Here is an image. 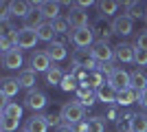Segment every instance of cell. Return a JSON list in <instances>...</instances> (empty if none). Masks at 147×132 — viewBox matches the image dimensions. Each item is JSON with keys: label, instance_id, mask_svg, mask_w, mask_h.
Here are the masks:
<instances>
[{"label": "cell", "instance_id": "6da1fadb", "mask_svg": "<svg viewBox=\"0 0 147 132\" xmlns=\"http://www.w3.org/2000/svg\"><path fill=\"white\" fill-rule=\"evenodd\" d=\"M84 112H86V108L81 106L77 99L75 101H66V104L61 106V110H59L64 123H68V126H75V123L84 121Z\"/></svg>", "mask_w": 147, "mask_h": 132}, {"label": "cell", "instance_id": "7a4b0ae2", "mask_svg": "<svg viewBox=\"0 0 147 132\" xmlns=\"http://www.w3.org/2000/svg\"><path fill=\"white\" fill-rule=\"evenodd\" d=\"M70 62H73V66H79V68H86V70H97V60L92 57L90 49H75L73 55H70Z\"/></svg>", "mask_w": 147, "mask_h": 132}, {"label": "cell", "instance_id": "3957f363", "mask_svg": "<svg viewBox=\"0 0 147 132\" xmlns=\"http://www.w3.org/2000/svg\"><path fill=\"white\" fill-rule=\"evenodd\" d=\"M90 53L97 60V64H112V60H114V49H110L108 42H99L97 40L90 46Z\"/></svg>", "mask_w": 147, "mask_h": 132}, {"label": "cell", "instance_id": "277c9868", "mask_svg": "<svg viewBox=\"0 0 147 132\" xmlns=\"http://www.w3.org/2000/svg\"><path fill=\"white\" fill-rule=\"evenodd\" d=\"M46 104H49V97H46V93H42V90H29V93H26L24 106L29 108V110H33V112H40V110H44V108H46Z\"/></svg>", "mask_w": 147, "mask_h": 132}, {"label": "cell", "instance_id": "5b68a950", "mask_svg": "<svg viewBox=\"0 0 147 132\" xmlns=\"http://www.w3.org/2000/svg\"><path fill=\"white\" fill-rule=\"evenodd\" d=\"M108 84H110L117 93L119 90H125V88L132 86V73H127V70H123V68H117L110 77H108Z\"/></svg>", "mask_w": 147, "mask_h": 132}, {"label": "cell", "instance_id": "8992f818", "mask_svg": "<svg viewBox=\"0 0 147 132\" xmlns=\"http://www.w3.org/2000/svg\"><path fill=\"white\" fill-rule=\"evenodd\" d=\"M70 38H73V44L77 49H90L92 44H94V33H92L90 26H86V29H75Z\"/></svg>", "mask_w": 147, "mask_h": 132}, {"label": "cell", "instance_id": "52a82bcc", "mask_svg": "<svg viewBox=\"0 0 147 132\" xmlns=\"http://www.w3.org/2000/svg\"><path fill=\"white\" fill-rule=\"evenodd\" d=\"M29 64H31V70H35V73H46V70L53 66L46 51H37V53H33L31 60H29Z\"/></svg>", "mask_w": 147, "mask_h": 132}, {"label": "cell", "instance_id": "ba28073f", "mask_svg": "<svg viewBox=\"0 0 147 132\" xmlns=\"http://www.w3.org/2000/svg\"><path fill=\"white\" fill-rule=\"evenodd\" d=\"M112 31L119 33V35H129V33L134 31V20L129 18L127 13H123V16H117V18L112 20Z\"/></svg>", "mask_w": 147, "mask_h": 132}, {"label": "cell", "instance_id": "9c48e42d", "mask_svg": "<svg viewBox=\"0 0 147 132\" xmlns=\"http://www.w3.org/2000/svg\"><path fill=\"white\" fill-rule=\"evenodd\" d=\"M114 57L123 64H129L136 60V46L134 44H127V42H121L119 46H114Z\"/></svg>", "mask_w": 147, "mask_h": 132}, {"label": "cell", "instance_id": "30bf717a", "mask_svg": "<svg viewBox=\"0 0 147 132\" xmlns=\"http://www.w3.org/2000/svg\"><path fill=\"white\" fill-rule=\"evenodd\" d=\"M75 93H77V101H79V104H81L84 108H90L92 104L97 101V90H92V88L88 86L86 82H84V84H79V88H77Z\"/></svg>", "mask_w": 147, "mask_h": 132}, {"label": "cell", "instance_id": "8fae6325", "mask_svg": "<svg viewBox=\"0 0 147 132\" xmlns=\"http://www.w3.org/2000/svg\"><path fill=\"white\" fill-rule=\"evenodd\" d=\"M66 18H68V22H70V26H73V31L75 29H86L88 26V11H84L79 7H73Z\"/></svg>", "mask_w": 147, "mask_h": 132}, {"label": "cell", "instance_id": "7c38bea8", "mask_svg": "<svg viewBox=\"0 0 147 132\" xmlns=\"http://www.w3.org/2000/svg\"><path fill=\"white\" fill-rule=\"evenodd\" d=\"M20 82L18 77H2V82H0V93H2V97H7V99H11L13 95H18L20 90Z\"/></svg>", "mask_w": 147, "mask_h": 132}, {"label": "cell", "instance_id": "4fadbf2b", "mask_svg": "<svg viewBox=\"0 0 147 132\" xmlns=\"http://www.w3.org/2000/svg\"><path fill=\"white\" fill-rule=\"evenodd\" d=\"M37 42H40V38H37L35 31H29V29L18 31V49H33Z\"/></svg>", "mask_w": 147, "mask_h": 132}, {"label": "cell", "instance_id": "5bb4252c", "mask_svg": "<svg viewBox=\"0 0 147 132\" xmlns=\"http://www.w3.org/2000/svg\"><path fill=\"white\" fill-rule=\"evenodd\" d=\"M59 2H53V0H42V5H40V13H42L46 20H51V22H55L57 18H61L59 16Z\"/></svg>", "mask_w": 147, "mask_h": 132}, {"label": "cell", "instance_id": "9a60e30c", "mask_svg": "<svg viewBox=\"0 0 147 132\" xmlns=\"http://www.w3.org/2000/svg\"><path fill=\"white\" fill-rule=\"evenodd\" d=\"M138 99H141V93L132 86L117 93V106H129V104H134V101H138Z\"/></svg>", "mask_w": 147, "mask_h": 132}, {"label": "cell", "instance_id": "2e32d148", "mask_svg": "<svg viewBox=\"0 0 147 132\" xmlns=\"http://www.w3.org/2000/svg\"><path fill=\"white\" fill-rule=\"evenodd\" d=\"M9 9H11V16H16V18H22V20H24L26 16L33 11L31 2H26V0H11V2H9Z\"/></svg>", "mask_w": 147, "mask_h": 132}, {"label": "cell", "instance_id": "e0dca14e", "mask_svg": "<svg viewBox=\"0 0 147 132\" xmlns=\"http://www.w3.org/2000/svg\"><path fill=\"white\" fill-rule=\"evenodd\" d=\"M42 24H44V16L40 13V9H33V11L22 20V29H29V31H37Z\"/></svg>", "mask_w": 147, "mask_h": 132}, {"label": "cell", "instance_id": "ac0fdd59", "mask_svg": "<svg viewBox=\"0 0 147 132\" xmlns=\"http://www.w3.org/2000/svg\"><path fill=\"white\" fill-rule=\"evenodd\" d=\"M26 132H46L49 130V123H46V114H33L24 126Z\"/></svg>", "mask_w": 147, "mask_h": 132}, {"label": "cell", "instance_id": "d6986e66", "mask_svg": "<svg viewBox=\"0 0 147 132\" xmlns=\"http://www.w3.org/2000/svg\"><path fill=\"white\" fill-rule=\"evenodd\" d=\"M22 62H24V60H22V53H20V49H16V51H9V53H5V55H2V66H5V68H20V66H22Z\"/></svg>", "mask_w": 147, "mask_h": 132}, {"label": "cell", "instance_id": "ffe728a7", "mask_svg": "<svg viewBox=\"0 0 147 132\" xmlns=\"http://www.w3.org/2000/svg\"><path fill=\"white\" fill-rule=\"evenodd\" d=\"M90 29H92V33L99 38V42H108V40L112 38V33H114V31H112V26L103 24V18H99L97 22L90 26Z\"/></svg>", "mask_w": 147, "mask_h": 132}, {"label": "cell", "instance_id": "44dd1931", "mask_svg": "<svg viewBox=\"0 0 147 132\" xmlns=\"http://www.w3.org/2000/svg\"><path fill=\"white\" fill-rule=\"evenodd\" d=\"M18 82L22 88H29V90H33V86L37 84V73L31 68H22L18 73Z\"/></svg>", "mask_w": 147, "mask_h": 132}, {"label": "cell", "instance_id": "7402d4cb", "mask_svg": "<svg viewBox=\"0 0 147 132\" xmlns=\"http://www.w3.org/2000/svg\"><path fill=\"white\" fill-rule=\"evenodd\" d=\"M97 99L103 101V104H117V90H114L110 84L105 82L103 86L97 88Z\"/></svg>", "mask_w": 147, "mask_h": 132}, {"label": "cell", "instance_id": "603a6c76", "mask_svg": "<svg viewBox=\"0 0 147 132\" xmlns=\"http://www.w3.org/2000/svg\"><path fill=\"white\" fill-rule=\"evenodd\" d=\"M46 53H49L51 62H61V60H66V55H68L66 46H64V44H59V42H51L49 49H46Z\"/></svg>", "mask_w": 147, "mask_h": 132}, {"label": "cell", "instance_id": "cb8c5ba5", "mask_svg": "<svg viewBox=\"0 0 147 132\" xmlns=\"http://www.w3.org/2000/svg\"><path fill=\"white\" fill-rule=\"evenodd\" d=\"M37 38H40V40H42V42H53V40H55V35H57V33H55V26H53V22H46V20H44V24L42 26H40V29H37Z\"/></svg>", "mask_w": 147, "mask_h": 132}, {"label": "cell", "instance_id": "d4e9b609", "mask_svg": "<svg viewBox=\"0 0 147 132\" xmlns=\"http://www.w3.org/2000/svg\"><path fill=\"white\" fill-rule=\"evenodd\" d=\"M44 77H46V84H49V86H61L64 73H61L59 66H51V68L44 73Z\"/></svg>", "mask_w": 147, "mask_h": 132}, {"label": "cell", "instance_id": "484cf974", "mask_svg": "<svg viewBox=\"0 0 147 132\" xmlns=\"http://www.w3.org/2000/svg\"><path fill=\"white\" fill-rule=\"evenodd\" d=\"M99 7V13H101V18H105V16H112V13H117V9L121 7V2H114V0H101V2H97Z\"/></svg>", "mask_w": 147, "mask_h": 132}, {"label": "cell", "instance_id": "4316f807", "mask_svg": "<svg viewBox=\"0 0 147 132\" xmlns=\"http://www.w3.org/2000/svg\"><path fill=\"white\" fill-rule=\"evenodd\" d=\"M132 88H136L138 93L147 90V75L143 73L141 68H136L134 73H132Z\"/></svg>", "mask_w": 147, "mask_h": 132}, {"label": "cell", "instance_id": "83f0119b", "mask_svg": "<svg viewBox=\"0 0 147 132\" xmlns=\"http://www.w3.org/2000/svg\"><path fill=\"white\" fill-rule=\"evenodd\" d=\"M125 9H127V16L132 20H134V18H145V13H147L143 2H132V0L125 2Z\"/></svg>", "mask_w": 147, "mask_h": 132}, {"label": "cell", "instance_id": "f1b7e54d", "mask_svg": "<svg viewBox=\"0 0 147 132\" xmlns=\"http://www.w3.org/2000/svg\"><path fill=\"white\" fill-rule=\"evenodd\" d=\"M0 114H7V117H13V119H20V117H22V106H20L18 101H9V104H5V106H2Z\"/></svg>", "mask_w": 147, "mask_h": 132}, {"label": "cell", "instance_id": "f546056e", "mask_svg": "<svg viewBox=\"0 0 147 132\" xmlns=\"http://www.w3.org/2000/svg\"><path fill=\"white\" fill-rule=\"evenodd\" d=\"M132 132H147V114L145 112H134Z\"/></svg>", "mask_w": 147, "mask_h": 132}, {"label": "cell", "instance_id": "4dcf8cb0", "mask_svg": "<svg viewBox=\"0 0 147 132\" xmlns=\"http://www.w3.org/2000/svg\"><path fill=\"white\" fill-rule=\"evenodd\" d=\"M18 123H20V119H13V117H7V114H0V128H2V132L18 130Z\"/></svg>", "mask_w": 147, "mask_h": 132}, {"label": "cell", "instance_id": "1f68e13d", "mask_svg": "<svg viewBox=\"0 0 147 132\" xmlns=\"http://www.w3.org/2000/svg\"><path fill=\"white\" fill-rule=\"evenodd\" d=\"M53 26H55V33H64V35H73L70 33V22H68V18L66 16H61V18H57L55 22H53Z\"/></svg>", "mask_w": 147, "mask_h": 132}, {"label": "cell", "instance_id": "d6a6232c", "mask_svg": "<svg viewBox=\"0 0 147 132\" xmlns=\"http://www.w3.org/2000/svg\"><path fill=\"white\" fill-rule=\"evenodd\" d=\"M132 119H134V112H125V114H121V119L117 121L119 132H132Z\"/></svg>", "mask_w": 147, "mask_h": 132}, {"label": "cell", "instance_id": "836d02e7", "mask_svg": "<svg viewBox=\"0 0 147 132\" xmlns=\"http://www.w3.org/2000/svg\"><path fill=\"white\" fill-rule=\"evenodd\" d=\"M88 86H90L92 88V90H97V88L99 86H103V73H99V70H92V73H90V75H88Z\"/></svg>", "mask_w": 147, "mask_h": 132}, {"label": "cell", "instance_id": "e575fe53", "mask_svg": "<svg viewBox=\"0 0 147 132\" xmlns=\"http://www.w3.org/2000/svg\"><path fill=\"white\" fill-rule=\"evenodd\" d=\"M59 88H61V90H66V93H70V90H77V88H79V82H77V79L70 75V73H68V75H64Z\"/></svg>", "mask_w": 147, "mask_h": 132}, {"label": "cell", "instance_id": "d590c367", "mask_svg": "<svg viewBox=\"0 0 147 132\" xmlns=\"http://www.w3.org/2000/svg\"><path fill=\"white\" fill-rule=\"evenodd\" d=\"M88 132H105L103 117H92V119H88Z\"/></svg>", "mask_w": 147, "mask_h": 132}, {"label": "cell", "instance_id": "8d00e7d4", "mask_svg": "<svg viewBox=\"0 0 147 132\" xmlns=\"http://www.w3.org/2000/svg\"><path fill=\"white\" fill-rule=\"evenodd\" d=\"M70 75L77 79L79 84H84V82H88V75H90V70H86V68H79V66H73V70H70Z\"/></svg>", "mask_w": 147, "mask_h": 132}, {"label": "cell", "instance_id": "74e56055", "mask_svg": "<svg viewBox=\"0 0 147 132\" xmlns=\"http://www.w3.org/2000/svg\"><path fill=\"white\" fill-rule=\"evenodd\" d=\"M46 123H49V128H59V126H64V119H61V114H57V112H51V114H46Z\"/></svg>", "mask_w": 147, "mask_h": 132}, {"label": "cell", "instance_id": "f35d334b", "mask_svg": "<svg viewBox=\"0 0 147 132\" xmlns=\"http://www.w3.org/2000/svg\"><path fill=\"white\" fill-rule=\"evenodd\" d=\"M119 119H121V114H119V108L117 106L105 108V121H119Z\"/></svg>", "mask_w": 147, "mask_h": 132}, {"label": "cell", "instance_id": "ab89813d", "mask_svg": "<svg viewBox=\"0 0 147 132\" xmlns=\"http://www.w3.org/2000/svg\"><path fill=\"white\" fill-rule=\"evenodd\" d=\"M138 66H147V51L143 49H136V60H134Z\"/></svg>", "mask_w": 147, "mask_h": 132}, {"label": "cell", "instance_id": "60d3db41", "mask_svg": "<svg viewBox=\"0 0 147 132\" xmlns=\"http://www.w3.org/2000/svg\"><path fill=\"white\" fill-rule=\"evenodd\" d=\"M136 49H143V51H147V33H141L138 38H136V44H134Z\"/></svg>", "mask_w": 147, "mask_h": 132}, {"label": "cell", "instance_id": "b9f144b4", "mask_svg": "<svg viewBox=\"0 0 147 132\" xmlns=\"http://www.w3.org/2000/svg\"><path fill=\"white\" fill-rule=\"evenodd\" d=\"M53 42H59V44H64V46H66L68 42H73V38H70V35H64V33H57Z\"/></svg>", "mask_w": 147, "mask_h": 132}, {"label": "cell", "instance_id": "7bdbcfd3", "mask_svg": "<svg viewBox=\"0 0 147 132\" xmlns=\"http://www.w3.org/2000/svg\"><path fill=\"white\" fill-rule=\"evenodd\" d=\"M73 130H75V132H88V119L79 121V123H75V126H73Z\"/></svg>", "mask_w": 147, "mask_h": 132}, {"label": "cell", "instance_id": "ee69618b", "mask_svg": "<svg viewBox=\"0 0 147 132\" xmlns=\"http://www.w3.org/2000/svg\"><path fill=\"white\" fill-rule=\"evenodd\" d=\"M75 7H79V9L86 11L88 7H92V0H79V2H75Z\"/></svg>", "mask_w": 147, "mask_h": 132}, {"label": "cell", "instance_id": "f6af8a7d", "mask_svg": "<svg viewBox=\"0 0 147 132\" xmlns=\"http://www.w3.org/2000/svg\"><path fill=\"white\" fill-rule=\"evenodd\" d=\"M138 104H141V106L147 110V90H143V93H141V99H138Z\"/></svg>", "mask_w": 147, "mask_h": 132}, {"label": "cell", "instance_id": "bcb514c9", "mask_svg": "<svg viewBox=\"0 0 147 132\" xmlns=\"http://www.w3.org/2000/svg\"><path fill=\"white\" fill-rule=\"evenodd\" d=\"M55 132H75V130H73V126H68V123H64V126H59V128H57Z\"/></svg>", "mask_w": 147, "mask_h": 132}, {"label": "cell", "instance_id": "7dc6e473", "mask_svg": "<svg viewBox=\"0 0 147 132\" xmlns=\"http://www.w3.org/2000/svg\"><path fill=\"white\" fill-rule=\"evenodd\" d=\"M145 24H147V13H145Z\"/></svg>", "mask_w": 147, "mask_h": 132}, {"label": "cell", "instance_id": "c3c4849f", "mask_svg": "<svg viewBox=\"0 0 147 132\" xmlns=\"http://www.w3.org/2000/svg\"><path fill=\"white\" fill-rule=\"evenodd\" d=\"M22 132H26V130H22Z\"/></svg>", "mask_w": 147, "mask_h": 132}]
</instances>
